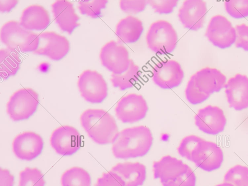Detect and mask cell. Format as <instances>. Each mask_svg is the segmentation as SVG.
<instances>
[{"label": "cell", "instance_id": "7a4b0ae2", "mask_svg": "<svg viewBox=\"0 0 248 186\" xmlns=\"http://www.w3.org/2000/svg\"><path fill=\"white\" fill-rule=\"evenodd\" d=\"M80 122L89 136L99 144L112 143L119 132L114 117L102 109L86 110Z\"/></svg>", "mask_w": 248, "mask_h": 186}, {"label": "cell", "instance_id": "30bf717a", "mask_svg": "<svg viewBox=\"0 0 248 186\" xmlns=\"http://www.w3.org/2000/svg\"><path fill=\"white\" fill-rule=\"evenodd\" d=\"M205 35L214 45L221 48L230 46L236 39L235 28L222 15H216L211 18Z\"/></svg>", "mask_w": 248, "mask_h": 186}, {"label": "cell", "instance_id": "4316f807", "mask_svg": "<svg viewBox=\"0 0 248 186\" xmlns=\"http://www.w3.org/2000/svg\"><path fill=\"white\" fill-rule=\"evenodd\" d=\"M224 182L233 186H248V167L241 165L232 167L225 173Z\"/></svg>", "mask_w": 248, "mask_h": 186}, {"label": "cell", "instance_id": "5b68a950", "mask_svg": "<svg viewBox=\"0 0 248 186\" xmlns=\"http://www.w3.org/2000/svg\"><path fill=\"white\" fill-rule=\"evenodd\" d=\"M39 103L37 93L31 88H23L16 92L7 105V112L14 121L28 119L36 111Z\"/></svg>", "mask_w": 248, "mask_h": 186}, {"label": "cell", "instance_id": "e575fe53", "mask_svg": "<svg viewBox=\"0 0 248 186\" xmlns=\"http://www.w3.org/2000/svg\"><path fill=\"white\" fill-rule=\"evenodd\" d=\"M119 4L124 12L136 14L143 11L148 4L145 0H121Z\"/></svg>", "mask_w": 248, "mask_h": 186}, {"label": "cell", "instance_id": "277c9868", "mask_svg": "<svg viewBox=\"0 0 248 186\" xmlns=\"http://www.w3.org/2000/svg\"><path fill=\"white\" fill-rule=\"evenodd\" d=\"M177 39V33L172 25L163 20L153 23L146 37L148 47L161 55L171 53L176 47Z\"/></svg>", "mask_w": 248, "mask_h": 186}, {"label": "cell", "instance_id": "d6986e66", "mask_svg": "<svg viewBox=\"0 0 248 186\" xmlns=\"http://www.w3.org/2000/svg\"><path fill=\"white\" fill-rule=\"evenodd\" d=\"M193 75L199 90L209 95L219 92L226 84V76L216 68H204Z\"/></svg>", "mask_w": 248, "mask_h": 186}, {"label": "cell", "instance_id": "52a82bcc", "mask_svg": "<svg viewBox=\"0 0 248 186\" xmlns=\"http://www.w3.org/2000/svg\"><path fill=\"white\" fill-rule=\"evenodd\" d=\"M148 107L145 99L140 94L130 93L122 97L115 108L117 118L124 123H133L143 119Z\"/></svg>", "mask_w": 248, "mask_h": 186}, {"label": "cell", "instance_id": "8992f818", "mask_svg": "<svg viewBox=\"0 0 248 186\" xmlns=\"http://www.w3.org/2000/svg\"><path fill=\"white\" fill-rule=\"evenodd\" d=\"M78 85L81 96L88 102L99 103L107 96V83L96 71H84L79 77Z\"/></svg>", "mask_w": 248, "mask_h": 186}, {"label": "cell", "instance_id": "836d02e7", "mask_svg": "<svg viewBox=\"0 0 248 186\" xmlns=\"http://www.w3.org/2000/svg\"><path fill=\"white\" fill-rule=\"evenodd\" d=\"M147 1V4L159 14L172 12L178 3V0H148Z\"/></svg>", "mask_w": 248, "mask_h": 186}, {"label": "cell", "instance_id": "8d00e7d4", "mask_svg": "<svg viewBox=\"0 0 248 186\" xmlns=\"http://www.w3.org/2000/svg\"><path fill=\"white\" fill-rule=\"evenodd\" d=\"M94 186H124L118 176L111 170L104 173Z\"/></svg>", "mask_w": 248, "mask_h": 186}, {"label": "cell", "instance_id": "d4e9b609", "mask_svg": "<svg viewBox=\"0 0 248 186\" xmlns=\"http://www.w3.org/2000/svg\"><path fill=\"white\" fill-rule=\"evenodd\" d=\"M141 77L139 67L132 60H130L127 70L121 74H112L110 80L113 87L120 90H124L134 86Z\"/></svg>", "mask_w": 248, "mask_h": 186}, {"label": "cell", "instance_id": "4fadbf2b", "mask_svg": "<svg viewBox=\"0 0 248 186\" xmlns=\"http://www.w3.org/2000/svg\"><path fill=\"white\" fill-rule=\"evenodd\" d=\"M50 142L57 153L62 155H70L79 149L80 135L74 127L62 126L53 132Z\"/></svg>", "mask_w": 248, "mask_h": 186}, {"label": "cell", "instance_id": "7c38bea8", "mask_svg": "<svg viewBox=\"0 0 248 186\" xmlns=\"http://www.w3.org/2000/svg\"><path fill=\"white\" fill-rule=\"evenodd\" d=\"M223 110L217 106L208 105L200 109L195 116V123L203 132L216 135L222 132L226 124Z\"/></svg>", "mask_w": 248, "mask_h": 186}, {"label": "cell", "instance_id": "ffe728a7", "mask_svg": "<svg viewBox=\"0 0 248 186\" xmlns=\"http://www.w3.org/2000/svg\"><path fill=\"white\" fill-rule=\"evenodd\" d=\"M52 11L56 23L63 31L71 34L79 25L78 16L76 14L73 4L68 1L58 0L51 5Z\"/></svg>", "mask_w": 248, "mask_h": 186}, {"label": "cell", "instance_id": "83f0119b", "mask_svg": "<svg viewBox=\"0 0 248 186\" xmlns=\"http://www.w3.org/2000/svg\"><path fill=\"white\" fill-rule=\"evenodd\" d=\"M41 171L37 168L26 167L19 174V186H45Z\"/></svg>", "mask_w": 248, "mask_h": 186}, {"label": "cell", "instance_id": "cb8c5ba5", "mask_svg": "<svg viewBox=\"0 0 248 186\" xmlns=\"http://www.w3.org/2000/svg\"><path fill=\"white\" fill-rule=\"evenodd\" d=\"M21 62L18 52L5 48L0 50V76L6 79L16 74Z\"/></svg>", "mask_w": 248, "mask_h": 186}, {"label": "cell", "instance_id": "2e32d148", "mask_svg": "<svg viewBox=\"0 0 248 186\" xmlns=\"http://www.w3.org/2000/svg\"><path fill=\"white\" fill-rule=\"evenodd\" d=\"M43 140L38 134L25 132L17 135L12 143L13 151L16 156L22 160H31L41 153Z\"/></svg>", "mask_w": 248, "mask_h": 186}, {"label": "cell", "instance_id": "8fae6325", "mask_svg": "<svg viewBox=\"0 0 248 186\" xmlns=\"http://www.w3.org/2000/svg\"><path fill=\"white\" fill-rule=\"evenodd\" d=\"M184 77V73L180 64L174 60L160 61L152 70L154 82L163 89H170L178 86Z\"/></svg>", "mask_w": 248, "mask_h": 186}, {"label": "cell", "instance_id": "7402d4cb", "mask_svg": "<svg viewBox=\"0 0 248 186\" xmlns=\"http://www.w3.org/2000/svg\"><path fill=\"white\" fill-rule=\"evenodd\" d=\"M50 23L47 11L42 6L32 5L23 11L20 19V24L29 30H43Z\"/></svg>", "mask_w": 248, "mask_h": 186}, {"label": "cell", "instance_id": "ba28073f", "mask_svg": "<svg viewBox=\"0 0 248 186\" xmlns=\"http://www.w3.org/2000/svg\"><path fill=\"white\" fill-rule=\"evenodd\" d=\"M100 58L102 65L114 74H121L126 71L131 60L127 49L114 41L107 43L102 47Z\"/></svg>", "mask_w": 248, "mask_h": 186}, {"label": "cell", "instance_id": "ab89813d", "mask_svg": "<svg viewBox=\"0 0 248 186\" xmlns=\"http://www.w3.org/2000/svg\"><path fill=\"white\" fill-rule=\"evenodd\" d=\"M216 186H233L231 184L226 183V182H223L221 184L217 185Z\"/></svg>", "mask_w": 248, "mask_h": 186}, {"label": "cell", "instance_id": "6da1fadb", "mask_svg": "<svg viewBox=\"0 0 248 186\" xmlns=\"http://www.w3.org/2000/svg\"><path fill=\"white\" fill-rule=\"evenodd\" d=\"M153 141V135L148 127L126 128L118 132L112 143V153L119 159L142 156L149 152Z\"/></svg>", "mask_w": 248, "mask_h": 186}, {"label": "cell", "instance_id": "d590c367", "mask_svg": "<svg viewBox=\"0 0 248 186\" xmlns=\"http://www.w3.org/2000/svg\"><path fill=\"white\" fill-rule=\"evenodd\" d=\"M235 29L236 31V39L234 42L235 46L248 51V26L244 23L237 25Z\"/></svg>", "mask_w": 248, "mask_h": 186}, {"label": "cell", "instance_id": "74e56055", "mask_svg": "<svg viewBox=\"0 0 248 186\" xmlns=\"http://www.w3.org/2000/svg\"><path fill=\"white\" fill-rule=\"evenodd\" d=\"M14 177L6 169H0V186H13Z\"/></svg>", "mask_w": 248, "mask_h": 186}, {"label": "cell", "instance_id": "f546056e", "mask_svg": "<svg viewBox=\"0 0 248 186\" xmlns=\"http://www.w3.org/2000/svg\"><path fill=\"white\" fill-rule=\"evenodd\" d=\"M204 139L196 135L186 136L181 141L177 148L179 154L191 161L192 154L198 144Z\"/></svg>", "mask_w": 248, "mask_h": 186}, {"label": "cell", "instance_id": "ac0fdd59", "mask_svg": "<svg viewBox=\"0 0 248 186\" xmlns=\"http://www.w3.org/2000/svg\"><path fill=\"white\" fill-rule=\"evenodd\" d=\"M154 177L162 184L174 180L185 173L189 166L181 160L167 155L153 163Z\"/></svg>", "mask_w": 248, "mask_h": 186}, {"label": "cell", "instance_id": "9a60e30c", "mask_svg": "<svg viewBox=\"0 0 248 186\" xmlns=\"http://www.w3.org/2000/svg\"><path fill=\"white\" fill-rule=\"evenodd\" d=\"M230 108L241 110L248 108V77L237 74L231 78L224 86Z\"/></svg>", "mask_w": 248, "mask_h": 186}, {"label": "cell", "instance_id": "3957f363", "mask_svg": "<svg viewBox=\"0 0 248 186\" xmlns=\"http://www.w3.org/2000/svg\"><path fill=\"white\" fill-rule=\"evenodd\" d=\"M0 39L7 48L17 52H34L38 47L39 35L23 28L16 21L5 23L0 30Z\"/></svg>", "mask_w": 248, "mask_h": 186}, {"label": "cell", "instance_id": "44dd1931", "mask_svg": "<svg viewBox=\"0 0 248 186\" xmlns=\"http://www.w3.org/2000/svg\"><path fill=\"white\" fill-rule=\"evenodd\" d=\"M111 170L118 176L124 186H140L146 179V167L140 162L119 163Z\"/></svg>", "mask_w": 248, "mask_h": 186}, {"label": "cell", "instance_id": "1f68e13d", "mask_svg": "<svg viewBox=\"0 0 248 186\" xmlns=\"http://www.w3.org/2000/svg\"><path fill=\"white\" fill-rule=\"evenodd\" d=\"M185 95L187 101L193 105L204 102L210 96L199 90L195 84L193 75L191 77L187 83L185 90Z\"/></svg>", "mask_w": 248, "mask_h": 186}, {"label": "cell", "instance_id": "484cf974", "mask_svg": "<svg viewBox=\"0 0 248 186\" xmlns=\"http://www.w3.org/2000/svg\"><path fill=\"white\" fill-rule=\"evenodd\" d=\"M62 186H90L89 173L80 167H73L64 172L61 178Z\"/></svg>", "mask_w": 248, "mask_h": 186}, {"label": "cell", "instance_id": "f1b7e54d", "mask_svg": "<svg viewBox=\"0 0 248 186\" xmlns=\"http://www.w3.org/2000/svg\"><path fill=\"white\" fill-rule=\"evenodd\" d=\"M107 2L106 0L79 1L78 9L81 14L97 18L100 16L101 10L106 7Z\"/></svg>", "mask_w": 248, "mask_h": 186}, {"label": "cell", "instance_id": "5bb4252c", "mask_svg": "<svg viewBox=\"0 0 248 186\" xmlns=\"http://www.w3.org/2000/svg\"><path fill=\"white\" fill-rule=\"evenodd\" d=\"M40 42L34 54L45 55L51 60L58 61L68 52L70 44L64 36L53 31H46L39 34Z\"/></svg>", "mask_w": 248, "mask_h": 186}, {"label": "cell", "instance_id": "f35d334b", "mask_svg": "<svg viewBox=\"0 0 248 186\" xmlns=\"http://www.w3.org/2000/svg\"><path fill=\"white\" fill-rule=\"evenodd\" d=\"M17 2L16 0H0V11L8 12L16 6Z\"/></svg>", "mask_w": 248, "mask_h": 186}, {"label": "cell", "instance_id": "e0dca14e", "mask_svg": "<svg viewBox=\"0 0 248 186\" xmlns=\"http://www.w3.org/2000/svg\"><path fill=\"white\" fill-rule=\"evenodd\" d=\"M207 11L204 1L186 0L179 10L178 17L185 27L197 31L203 26Z\"/></svg>", "mask_w": 248, "mask_h": 186}, {"label": "cell", "instance_id": "d6a6232c", "mask_svg": "<svg viewBox=\"0 0 248 186\" xmlns=\"http://www.w3.org/2000/svg\"><path fill=\"white\" fill-rule=\"evenodd\" d=\"M196 177L192 170L189 167L183 174L175 179L162 184L163 186H195Z\"/></svg>", "mask_w": 248, "mask_h": 186}, {"label": "cell", "instance_id": "9c48e42d", "mask_svg": "<svg viewBox=\"0 0 248 186\" xmlns=\"http://www.w3.org/2000/svg\"><path fill=\"white\" fill-rule=\"evenodd\" d=\"M223 161V153L221 148L215 142L205 140L198 144L192 154L191 161L206 171L218 169Z\"/></svg>", "mask_w": 248, "mask_h": 186}, {"label": "cell", "instance_id": "603a6c76", "mask_svg": "<svg viewBox=\"0 0 248 186\" xmlns=\"http://www.w3.org/2000/svg\"><path fill=\"white\" fill-rule=\"evenodd\" d=\"M143 31L141 21L133 16L121 19L116 27L115 34L119 42L133 43L137 41Z\"/></svg>", "mask_w": 248, "mask_h": 186}, {"label": "cell", "instance_id": "4dcf8cb0", "mask_svg": "<svg viewBox=\"0 0 248 186\" xmlns=\"http://www.w3.org/2000/svg\"><path fill=\"white\" fill-rule=\"evenodd\" d=\"M224 4L226 11L232 16L240 18L248 16V0H232Z\"/></svg>", "mask_w": 248, "mask_h": 186}]
</instances>
